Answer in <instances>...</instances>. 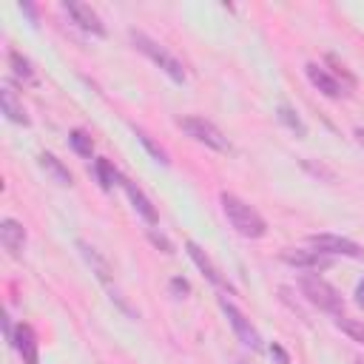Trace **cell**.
I'll return each mask as SVG.
<instances>
[{"instance_id": "6da1fadb", "label": "cell", "mask_w": 364, "mask_h": 364, "mask_svg": "<svg viewBox=\"0 0 364 364\" xmlns=\"http://www.w3.org/2000/svg\"><path fill=\"white\" fill-rule=\"evenodd\" d=\"M219 202H222V210H225L230 228L239 236H245V239H262L267 233V222L262 219V213L256 208H250L245 199H239L236 193L222 191L219 193Z\"/></svg>"}, {"instance_id": "7a4b0ae2", "label": "cell", "mask_w": 364, "mask_h": 364, "mask_svg": "<svg viewBox=\"0 0 364 364\" xmlns=\"http://www.w3.org/2000/svg\"><path fill=\"white\" fill-rule=\"evenodd\" d=\"M128 40H131V46H134L139 54H145L154 65H159V68H162L173 82H179V85H182V82L188 80L185 65H182V63H179V60H176L165 46H159L154 37H148V34H142V31L131 28V31H128Z\"/></svg>"}, {"instance_id": "3957f363", "label": "cell", "mask_w": 364, "mask_h": 364, "mask_svg": "<svg viewBox=\"0 0 364 364\" xmlns=\"http://www.w3.org/2000/svg\"><path fill=\"white\" fill-rule=\"evenodd\" d=\"M299 290H301V296H304L313 307H318V310H324V313H333V316H341L344 299H341V293H338L330 282H324L321 276H316V273H301V276H299Z\"/></svg>"}, {"instance_id": "277c9868", "label": "cell", "mask_w": 364, "mask_h": 364, "mask_svg": "<svg viewBox=\"0 0 364 364\" xmlns=\"http://www.w3.org/2000/svg\"><path fill=\"white\" fill-rule=\"evenodd\" d=\"M176 125H179L188 136H193L196 142H202V145H208V148H213V151H219V154H228V151H230L228 136H225L210 119H205V117H179Z\"/></svg>"}, {"instance_id": "5b68a950", "label": "cell", "mask_w": 364, "mask_h": 364, "mask_svg": "<svg viewBox=\"0 0 364 364\" xmlns=\"http://www.w3.org/2000/svg\"><path fill=\"white\" fill-rule=\"evenodd\" d=\"M219 310L228 316V321H230V327H233V333H236V338L245 344V347H250V350H262V336H259V330L250 324V318L230 301V299H225V296H219Z\"/></svg>"}, {"instance_id": "8992f818", "label": "cell", "mask_w": 364, "mask_h": 364, "mask_svg": "<svg viewBox=\"0 0 364 364\" xmlns=\"http://www.w3.org/2000/svg\"><path fill=\"white\" fill-rule=\"evenodd\" d=\"M307 245L318 253H327V256H347V259H364V247L355 245L353 239L347 236H336V233H310L307 236Z\"/></svg>"}, {"instance_id": "52a82bcc", "label": "cell", "mask_w": 364, "mask_h": 364, "mask_svg": "<svg viewBox=\"0 0 364 364\" xmlns=\"http://www.w3.org/2000/svg\"><path fill=\"white\" fill-rule=\"evenodd\" d=\"M63 11H65L82 31H88V34H94V37H105V34H108V31H105V23L100 20V14H97L88 3L65 0V3H63Z\"/></svg>"}, {"instance_id": "ba28073f", "label": "cell", "mask_w": 364, "mask_h": 364, "mask_svg": "<svg viewBox=\"0 0 364 364\" xmlns=\"http://www.w3.org/2000/svg\"><path fill=\"white\" fill-rule=\"evenodd\" d=\"M279 259L290 267H301V270H327L333 264V256L318 253V250H301V247H284L279 253Z\"/></svg>"}, {"instance_id": "9c48e42d", "label": "cell", "mask_w": 364, "mask_h": 364, "mask_svg": "<svg viewBox=\"0 0 364 364\" xmlns=\"http://www.w3.org/2000/svg\"><path fill=\"white\" fill-rule=\"evenodd\" d=\"M185 250H188L191 262H193V264L202 270V276H205V279H208L213 287H219V290H233V287L228 284V279L219 273V267L210 262V256H208V253H205V250H202V247H199L193 239H188V242H185Z\"/></svg>"}, {"instance_id": "30bf717a", "label": "cell", "mask_w": 364, "mask_h": 364, "mask_svg": "<svg viewBox=\"0 0 364 364\" xmlns=\"http://www.w3.org/2000/svg\"><path fill=\"white\" fill-rule=\"evenodd\" d=\"M11 347L20 353L23 364H40V344H37V336L28 324H17L14 327V338H11Z\"/></svg>"}, {"instance_id": "8fae6325", "label": "cell", "mask_w": 364, "mask_h": 364, "mask_svg": "<svg viewBox=\"0 0 364 364\" xmlns=\"http://www.w3.org/2000/svg\"><path fill=\"white\" fill-rule=\"evenodd\" d=\"M304 74H307V80L324 94V97H333V100H338V97H344L347 91H344V85L327 71V68H321L318 63H307L304 65Z\"/></svg>"}, {"instance_id": "7c38bea8", "label": "cell", "mask_w": 364, "mask_h": 364, "mask_svg": "<svg viewBox=\"0 0 364 364\" xmlns=\"http://www.w3.org/2000/svg\"><path fill=\"white\" fill-rule=\"evenodd\" d=\"M122 188H125V193H128V202H131V208L148 222V225H156L159 222V213H156V208L151 205V199L142 193V188L136 185V182H131V179H125L122 176Z\"/></svg>"}, {"instance_id": "4fadbf2b", "label": "cell", "mask_w": 364, "mask_h": 364, "mask_svg": "<svg viewBox=\"0 0 364 364\" xmlns=\"http://www.w3.org/2000/svg\"><path fill=\"white\" fill-rule=\"evenodd\" d=\"M0 245L11 253V256H20L23 247H26V228L17 222V219H3L0 222Z\"/></svg>"}, {"instance_id": "5bb4252c", "label": "cell", "mask_w": 364, "mask_h": 364, "mask_svg": "<svg viewBox=\"0 0 364 364\" xmlns=\"http://www.w3.org/2000/svg\"><path fill=\"white\" fill-rule=\"evenodd\" d=\"M0 108H3V114H6V119H9V122H17V125H31V119H28V114H26L23 102L14 97L11 85H3V91H0Z\"/></svg>"}, {"instance_id": "9a60e30c", "label": "cell", "mask_w": 364, "mask_h": 364, "mask_svg": "<svg viewBox=\"0 0 364 364\" xmlns=\"http://www.w3.org/2000/svg\"><path fill=\"white\" fill-rule=\"evenodd\" d=\"M77 247H80V253H82V259L91 264V270L97 273V279L105 284V287H111V267H108V262L91 247V245H85V242H77Z\"/></svg>"}, {"instance_id": "2e32d148", "label": "cell", "mask_w": 364, "mask_h": 364, "mask_svg": "<svg viewBox=\"0 0 364 364\" xmlns=\"http://www.w3.org/2000/svg\"><path fill=\"white\" fill-rule=\"evenodd\" d=\"M9 65H11V74L26 82V85H37V74H34V65L28 57H23L20 51H9Z\"/></svg>"}, {"instance_id": "e0dca14e", "label": "cell", "mask_w": 364, "mask_h": 364, "mask_svg": "<svg viewBox=\"0 0 364 364\" xmlns=\"http://www.w3.org/2000/svg\"><path fill=\"white\" fill-rule=\"evenodd\" d=\"M40 165L54 176V182H57V185H71V182H74L71 171H68V168H65L54 154H48V151H46V154H40Z\"/></svg>"}, {"instance_id": "ac0fdd59", "label": "cell", "mask_w": 364, "mask_h": 364, "mask_svg": "<svg viewBox=\"0 0 364 364\" xmlns=\"http://www.w3.org/2000/svg\"><path fill=\"white\" fill-rule=\"evenodd\" d=\"M94 173H97V182H100V188L102 191H111L117 182H122V176H119V171L108 162V159H94Z\"/></svg>"}, {"instance_id": "d6986e66", "label": "cell", "mask_w": 364, "mask_h": 364, "mask_svg": "<svg viewBox=\"0 0 364 364\" xmlns=\"http://www.w3.org/2000/svg\"><path fill=\"white\" fill-rule=\"evenodd\" d=\"M276 117H279V122H282L284 128H290L296 136H307V125H304V119H301L290 105L282 102V105L276 108Z\"/></svg>"}, {"instance_id": "ffe728a7", "label": "cell", "mask_w": 364, "mask_h": 364, "mask_svg": "<svg viewBox=\"0 0 364 364\" xmlns=\"http://www.w3.org/2000/svg\"><path fill=\"white\" fill-rule=\"evenodd\" d=\"M336 327L344 333V336H350L353 341H358V344H364V321L361 318H350V316H336Z\"/></svg>"}, {"instance_id": "44dd1931", "label": "cell", "mask_w": 364, "mask_h": 364, "mask_svg": "<svg viewBox=\"0 0 364 364\" xmlns=\"http://www.w3.org/2000/svg\"><path fill=\"white\" fill-rule=\"evenodd\" d=\"M68 145H71V151L74 154H80V156H91V151H94V142H91V136L82 131V128H74L71 134H68Z\"/></svg>"}, {"instance_id": "7402d4cb", "label": "cell", "mask_w": 364, "mask_h": 364, "mask_svg": "<svg viewBox=\"0 0 364 364\" xmlns=\"http://www.w3.org/2000/svg\"><path fill=\"white\" fill-rule=\"evenodd\" d=\"M134 134H136V139L142 142V148H145V151H148V154H151V156H154L159 165H168V162H171V159H168V154H165V151H162V148H159V145H156V142H154V139H151L145 131L134 128Z\"/></svg>"}, {"instance_id": "603a6c76", "label": "cell", "mask_w": 364, "mask_h": 364, "mask_svg": "<svg viewBox=\"0 0 364 364\" xmlns=\"http://www.w3.org/2000/svg\"><path fill=\"white\" fill-rule=\"evenodd\" d=\"M301 168H304L307 173H313L316 179H324V182H333V179H336V173H333V168H327L324 162H313V159H301Z\"/></svg>"}, {"instance_id": "cb8c5ba5", "label": "cell", "mask_w": 364, "mask_h": 364, "mask_svg": "<svg viewBox=\"0 0 364 364\" xmlns=\"http://www.w3.org/2000/svg\"><path fill=\"white\" fill-rule=\"evenodd\" d=\"M168 287H171V293H173L176 299H185V296L191 293V284H188L185 279H179V276H176V279H171V284H168Z\"/></svg>"}, {"instance_id": "d4e9b609", "label": "cell", "mask_w": 364, "mask_h": 364, "mask_svg": "<svg viewBox=\"0 0 364 364\" xmlns=\"http://www.w3.org/2000/svg\"><path fill=\"white\" fill-rule=\"evenodd\" d=\"M148 239H151V242H154L156 247H162V253H173V245H171V242H168V239H165L162 233H156L154 228L148 230Z\"/></svg>"}, {"instance_id": "484cf974", "label": "cell", "mask_w": 364, "mask_h": 364, "mask_svg": "<svg viewBox=\"0 0 364 364\" xmlns=\"http://www.w3.org/2000/svg\"><path fill=\"white\" fill-rule=\"evenodd\" d=\"M270 355L276 358V364H290V355H287V353H284V347H282V344H276V341H273V347H270Z\"/></svg>"}, {"instance_id": "4316f807", "label": "cell", "mask_w": 364, "mask_h": 364, "mask_svg": "<svg viewBox=\"0 0 364 364\" xmlns=\"http://www.w3.org/2000/svg\"><path fill=\"white\" fill-rule=\"evenodd\" d=\"M20 11H26V14L31 17V23H37V9H34L31 3H20Z\"/></svg>"}, {"instance_id": "83f0119b", "label": "cell", "mask_w": 364, "mask_h": 364, "mask_svg": "<svg viewBox=\"0 0 364 364\" xmlns=\"http://www.w3.org/2000/svg\"><path fill=\"white\" fill-rule=\"evenodd\" d=\"M355 304L358 307H364V279L358 282V287H355Z\"/></svg>"}, {"instance_id": "f1b7e54d", "label": "cell", "mask_w": 364, "mask_h": 364, "mask_svg": "<svg viewBox=\"0 0 364 364\" xmlns=\"http://www.w3.org/2000/svg\"><path fill=\"white\" fill-rule=\"evenodd\" d=\"M355 139H358V145H364V128H355Z\"/></svg>"}, {"instance_id": "f546056e", "label": "cell", "mask_w": 364, "mask_h": 364, "mask_svg": "<svg viewBox=\"0 0 364 364\" xmlns=\"http://www.w3.org/2000/svg\"><path fill=\"white\" fill-rule=\"evenodd\" d=\"M236 364H247V361H245V358H236Z\"/></svg>"}]
</instances>
